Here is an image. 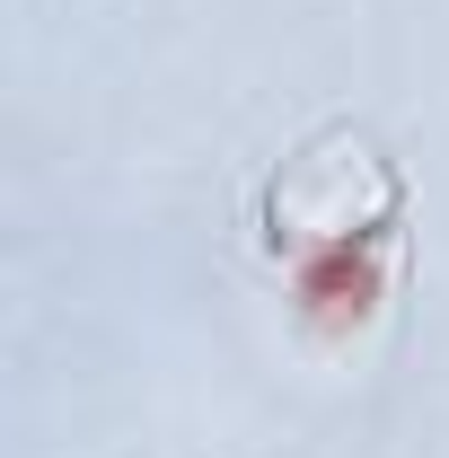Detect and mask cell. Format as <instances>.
Listing matches in <instances>:
<instances>
[{"mask_svg":"<svg viewBox=\"0 0 449 458\" xmlns=\"http://www.w3.org/2000/svg\"><path fill=\"white\" fill-rule=\"evenodd\" d=\"M326 141H309L291 168L265 185V256H274L291 318L309 344H361L388 309L396 283V238H405V176L379 159L370 132H343V159H318Z\"/></svg>","mask_w":449,"mask_h":458,"instance_id":"obj_1","label":"cell"}]
</instances>
